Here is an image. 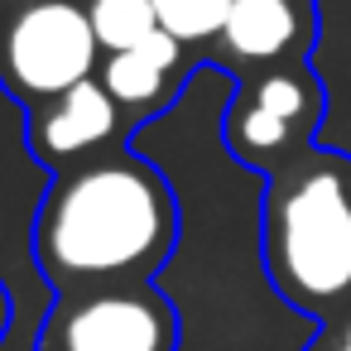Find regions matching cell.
<instances>
[{
	"mask_svg": "<svg viewBox=\"0 0 351 351\" xmlns=\"http://www.w3.org/2000/svg\"><path fill=\"white\" fill-rule=\"evenodd\" d=\"M178 245V197L130 145L53 173L29 250L53 293L154 279Z\"/></svg>",
	"mask_w": 351,
	"mask_h": 351,
	"instance_id": "6da1fadb",
	"label": "cell"
},
{
	"mask_svg": "<svg viewBox=\"0 0 351 351\" xmlns=\"http://www.w3.org/2000/svg\"><path fill=\"white\" fill-rule=\"evenodd\" d=\"M260 260L293 313L332 322L351 308V154L313 145L265 178Z\"/></svg>",
	"mask_w": 351,
	"mask_h": 351,
	"instance_id": "7a4b0ae2",
	"label": "cell"
},
{
	"mask_svg": "<svg viewBox=\"0 0 351 351\" xmlns=\"http://www.w3.org/2000/svg\"><path fill=\"white\" fill-rule=\"evenodd\" d=\"M322 111H327V92L308 58L245 68L236 73V92L221 116V145L241 169L269 178L317 145Z\"/></svg>",
	"mask_w": 351,
	"mask_h": 351,
	"instance_id": "3957f363",
	"label": "cell"
},
{
	"mask_svg": "<svg viewBox=\"0 0 351 351\" xmlns=\"http://www.w3.org/2000/svg\"><path fill=\"white\" fill-rule=\"evenodd\" d=\"M101 39L77 0H25L0 20V87L25 111L97 77Z\"/></svg>",
	"mask_w": 351,
	"mask_h": 351,
	"instance_id": "277c9868",
	"label": "cell"
},
{
	"mask_svg": "<svg viewBox=\"0 0 351 351\" xmlns=\"http://www.w3.org/2000/svg\"><path fill=\"white\" fill-rule=\"evenodd\" d=\"M39 346L49 351H178V308L154 279L58 293Z\"/></svg>",
	"mask_w": 351,
	"mask_h": 351,
	"instance_id": "5b68a950",
	"label": "cell"
},
{
	"mask_svg": "<svg viewBox=\"0 0 351 351\" xmlns=\"http://www.w3.org/2000/svg\"><path fill=\"white\" fill-rule=\"evenodd\" d=\"M130 130L135 125L125 121V111L116 106L101 77H87L25 111V149L49 173H63L73 164H87L97 154L130 145Z\"/></svg>",
	"mask_w": 351,
	"mask_h": 351,
	"instance_id": "8992f818",
	"label": "cell"
},
{
	"mask_svg": "<svg viewBox=\"0 0 351 351\" xmlns=\"http://www.w3.org/2000/svg\"><path fill=\"white\" fill-rule=\"evenodd\" d=\"M217 44L241 73L298 63L317 44V0H231Z\"/></svg>",
	"mask_w": 351,
	"mask_h": 351,
	"instance_id": "52a82bcc",
	"label": "cell"
},
{
	"mask_svg": "<svg viewBox=\"0 0 351 351\" xmlns=\"http://www.w3.org/2000/svg\"><path fill=\"white\" fill-rule=\"evenodd\" d=\"M97 77L106 82V92L116 97V106L125 111L130 125L159 121L188 87V44L173 39L169 29H154L145 44L106 53Z\"/></svg>",
	"mask_w": 351,
	"mask_h": 351,
	"instance_id": "ba28073f",
	"label": "cell"
},
{
	"mask_svg": "<svg viewBox=\"0 0 351 351\" xmlns=\"http://www.w3.org/2000/svg\"><path fill=\"white\" fill-rule=\"evenodd\" d=\"M87 15H92V29L106 53L135 49L159 29V15L149 0H87Z\"/></svg>",
	"mask_w": 351,
	"mask_h": 351,
	"instance_id": "9c48e42d",
	"label": "cell"
},
{
	"mask_svg": "<svg viewBox=\"0 0 351 351\" xmlns=\"http://www.w3.org/2000/svg\"><path fill=\"white\" fill-rule=\"evenodd\" d=\"M149 5L159 15V29H169L173 39H183L188 49H197V44L221 39L231 0H149Z\"/></svg>",
	"mask_w": 351,
	"mask_h": 351,
	"instance_id": "30bf717a",
	"label": "cell"
},
{
	"mask_svg": "<svg viewBox=\"0 0 351 351\" xmlns=\"http://www.w3.org/2000/svg\"><path fill=\"white\" fill-rule=\"evenodd\" d=\"M303 351H351V346H346V341H341V337H337V332H332V327L322 322V332H317V337H313V341H308Z\"/></svg>",
	"mask_w": 351,
	"mask_h": 351,
	"instance_id": "8fae6325",
	"label": "cell"
},
{
	"mask_svg": "<svg viewBox=\"0 0 351 351\" xmlns=\"http://www.w3.org/2000/svg\"><path fill=\"white\" fill-rule=\"evenodd\" d=\"M10 317H15V303H10L5 279H0V341H5V332H10Z\"/></svg>",
	"mask_w": 351,
	"mask_h": 351,
	"instance_id": "7c38bea8",
	"label": "cell"
},
{
	"mask_svg": "<svg viewBox=\"0 0 351 351\" xmlns=\"http://www.w3.org/2000/svg\"><path fill=\"white\" fill-rule=\"evenodd\" d=\"M327 327H332V332H337V337H341V341H346V346H351V308H346V313H341V317H332V322H327Z\"/></svg>",
	"mask_w": 351,
	"mask_h": 351,
	"instance_id": "4fadbf2b",
	"label": "cell"
},
{
	"mask_svg": "<svg viewBox=\"0 0 351 351\" xmlns=\"http://www.w3.org/2000/svg\"><path fill=\"white\" fill-rule=\"evenodd\" d=\"M39 351H49V346H39Z\"/></svg>",
	"mask_w": 351,
	"mask_h": 351,
	"instance_id": "5bb4252c",
	"label": "cell"
}]
</instances>
